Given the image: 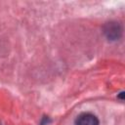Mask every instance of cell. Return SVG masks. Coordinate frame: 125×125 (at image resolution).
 <instances>
[{
  "label": "cell",
  "mask_w": 125,
  "mask_h": 125,
  "mask_svg": "<svg viewBox=\"0 0 125 125\" xmlns=\"http://www.w3.org/2000/svg\"><path fill=\"white\" fill-rule=\"evenodd\" d=\"M99 119L96 115L85 112L78 115L75 120V125H99Z\"/></svg>",
  "instance_id": "7a4b0ae2"
},
{
  "label": "cell",
  "mask_w": 125,
  "mask_h": 125,
  "mask_svg": "<svg viewBox=\"0 0 125 125\" xmlns=\"http://www.w3.org/2000/svg\"><path fill=\"white\" fill-rule=\"evenodd\" d=\"M121 26L118 22H107L104 27V33L108 40H116L121 35Z\"/></svg>",
  "instance_id": "6da1fadb"
}]
</instances>
